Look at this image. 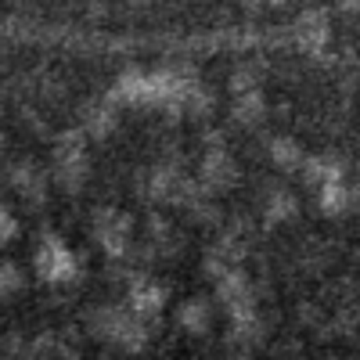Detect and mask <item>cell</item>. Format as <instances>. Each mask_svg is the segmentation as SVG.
I'll use <instances>...</instances> for the list:
<instances>
[{
	"instance_id": "4",
	"label": "cell",
	"mask_w": 360,
	"mask_h": 360,
	"mask_svg": "<svg viewBox=\"0 0 360 360\" xmlns=\"http://www.w3.org/2000/svg\"><path fill=\"white\" fill-rule=\"evenodd\" d=\"M292 37H295V44L303 47L307 54H317L328 44V37H332V29H328V11H321V8L303 11V15L295 18Z\"/></svg>"
},
{
	"instance_id": "2",
	"label": "cell",
	"mask_w": 360,
	"mask_h": 360,
	"mask_svg": "<svg viewBox=\"0 0 360 360\" xmlns=\"http://www.w3.org/2000/svg\"><path fill=\"white\" fill-rule=\"evenodd\" d=\"M94 234H98V242L105 245L108 256H127L130 252V242H134V220L127 213H119V209L105 205L94 213Z\"/></svg>"
},
{
	"instance_id": "12",
	"label": "cell",
	"mask_w": 360,
	"mask_h": 360,
	"mask_svg": "<svg viewBox=\"0 0 360 360\" xmlns=\"http://www.w3.org/2000/svg\"><path fill=\"white\" fill-rule=\"evenodd\" d=\"M115 130V108H112V101H98V105H90L86 108V115H83V134L86 137H108Z\"/></svg>"
},
{
	"instance_id": "19",
	"label": "cell",
	"mask_w": 360,
	"mask_h": 360,
	"mask_svg": "<svg viewBox=\"0 0 360 360\" xmlns=\"http://www.w3.org/2000/svg\"><path fill=\"white\" fill-rule=\"evenodd\" d=\"M259 83H263V65H256V62H245V65H238L231 72V90H234V94L259 90Z\"/></svg>"
},
{
	"instance_id": "11",
	"label": "cell",
	"mask_w": 360,
	"mask_h": 360,
	"mask_svg": "<svg viewBox=\"0 0 360 360\" xmlns=\"http://www.w3.org/2000/svg\"><path fill=\"white\" fill-rule=\"evenodd\" d=\"M108 101H130V105H152V76H123L119 79V86L112 90Z\"/></svg>"
},
{
	"instance_id": "24",
	"label": "cell",
	"mask_w": 360,
	"mask_h": 360,
	"mask_svg": "<svg viewBox=\"0 0 360 360\" xmlns=\"http://www.w3.org/2000/svg\"><path fill=\"white\" fill-rule=\"evenodd\" d=\"M245 8H252V11H256V8H263V0H245Z\"/></svg>"
},
{
	"instance_id": "9",
	"label": "cell",
	"mask_w": 360,
	"mask_h": 360,
	"mask_svg": "<svg viewBox=\"0 0 360 360\" xmlns=\"http://www.w3.org/2000/svg\"><path fill=\"white\" fill-rule=\"evenodd\" d=\"M11 184H15V191H18L25 202H33V205H40V202L47 198V173H44L40 166H15Z\"/></svg>"
},
{
	"instance_id": "7",
	"label": "cell",
	"mask_w": 360,
	"mask_h": 360,
	"mask_svg": "<svg viewBox=\"0 0 360 360\" xmlns=\"http://www.w3.org/2000/svg\"><path fill=\"white\" fill-rule=\"evenodd\" d=\"M299 176H303L307 188H321L328 184V180H342V162L335 155H303V162H299Z\"/></svg>"
},
{
	"instance_id": "17",
	"label": "cell",
	"mask_w": 360,
	"mask_h": 360,
	"mask_svg": "<svg viewBox=\"0 0 360 360\" xmlns=\"http://www.w3.org/2000/svg\"><path fill=\"white\" fill-rule=\"evenodd\" d=\"M270 159H274L278 169L295 173L299 162H303V148H299L292 137H274V141H270Z\"/></svg>"
},
{
	"instance_id": "5",
	"label": "cell",
	"mask_w": 360,
	"mask_h": 360,
	"mask_svg": "<svg viewBox=\"0 0 360 360\" xmlns=\"http://www.w3.org/2000/svg\"><path fill=\"white\" fill-rule=\"evenodd\" d=\"M234 180H238V162L224 152L220 144L209 148L205 159H202V184H209L213 191H220V188H231Z\"/></svg>"
},
{
	"instance_id": "16",
	"label": "cell",
	"mask_w": 360,
	"mask_h": 360,
	"mask_svg": "<svg viewBox=\"0 0 360 360\" xmlns=\"http://www.w3.org/2000/svg\"><path fill=\"white\" fill-rule=\"evenodd\" d=\"M79 278V263H76V256L62 245L54 252V259H51V270H47V278L44 281H51V285H72Z\"/></svg>"
},
{
	"instance_id": "15",
	"label": "cell",
	"mask_w": 360,
	"mask_h": 360,
	"mask_svg": "<svg viewBox=\"0 0 360 360\" xmlns=\"http://www.w3.org/2000/svg\"><path fill=\"white\" fill-rule=\"evenodd\" d=\"M180 324L195 335L209 332V324H213V307H209L205 299H188V303L180 307Z\"/></svg>"
},
{
	"instance_id": "8",
	"label": "cell",
	"mask_w": 360,
	"mask_h": 360,
	"mask_svg": "<svg viewBox=\"0 0 360 360\" xmlns=\"http://www.w3.org/2000/svg\"><path fill=\"white\" fill-rule=\"evenodd\" d=\"M162 303H166V288H162V285H137V288L130 292V314L141 317L144 324H152V321L159 317Z\"/></svg>"
},
{
	"instance_id": "20",
	"label": "cell",
	"mask_w": 360,
	"mask_h": 360,
	"mask_svg": "<svg viewBox=\"0 0 360 360\" xmlns=\"http://www.w3.org/2000/svg\"><path fill=\"white\" fill-rule=\"evenodd\" d=\"M72 356V349H65V342L58 339V335H40L25 346V356Z\"/></svg>"
},
{
	"instance_id": "3",
	"label": "cell",
	"mask_w": 360,
	"mask_h": 360,
	"mask_svg": "<svg viewBox=\"0 0 360 360\" xmlns=\"http://www.w3.org/2000/svg\"><path fill=\"white\" fill-rule=\"evenodd\" d=\"M217 299L227 307L231 317H242V314H252L256 310V295L249 288V278L238 266L224 270V274L217 278Z\"/></svg>"
},
{
	"instance_id": "22",
	"label": "cell",
	"mask_w": 360,
	"mask_h": 360,
	"mask_svg": "<svg viewBox=\"0 0 360 360\" xmlns=\"http://www.w3.org/2000/svg\"><path fill=\"white\" fill-rule=\"evenodd\" d=\"M15 234H18V224H15V217L8 213L4 205H0V245H8Z\"/></svg>"
},
{
	"instance_id": "1",
	"label": "cell",
	"mask_w": 360,
	"mask_h": 360,
	"mask_svg": "<svg viewBox=\"0 0 360 360\" xmlns=\"http://www.w3.org/2000/svg\"><path fill=\"white\" fill-rule=\"evenodd\" d=\"M86 134L69 130L54 141V180L65 191H79L86 184Z\"/></svg>"
},
{
	"instance_id": "14",
	"label": "cell",
	"mask_w": 360,
	"mask_h": 360,
	"mask_svg": "<svg viewBox=\"0 0 360 360\" xmlns=\"http://www.w3.org/2000/svg\"><path fill=\"white\" fill-rule=\"evenodd\" d=\"M180 176L173 166H159V169H152V180H148V195H152L155 202H166V205H173V198H176V188H180Z\"/></svg>"
},
{
	"instance_id": "13",
	"label": "cell",
	"mask_w": 360,
	"mask_h": 360,
	"mask_svg": "<svg viewBox=\"0 0 360 360\" xmlns=\"http://www.w3.org/2000/svg\"><path fill=\"white\" fill-rule=\"evenodd\" d=\"M263 335H266V328H263V321H259V314L252 310V314H242V317H231V339H234V346H259L263 342Z\"/></svg>"
},
{
	"instance_id": "25",
	"label": "cell",
	"mask_w": 360,
	"mask_h": 360,
	"mask_svg": "<svg viewBox=\"0 0 360 360\" xmlns=\"http://www.w3.org/2000/svg\"><path fill=\"white\" fill-rule=\"evenodd\" d=\"M263 4H274L278 8V4H285V0H263Z\"/></svg>"
},
{
	"instance_id": "18",
	"label": "cell",
	"mask_w": 360,
	"mask_h": 360,
	"mask_svg": "<svg viewBox=\"0 0 360 360\" xmlns=\"http://www.w3.org/2000/svg\"><path fill=\"white\" fill-rule=\"evenodd\" d=\"M299 213V202L292 191H274L266 202V224H285V220H295Z\"/></svg>"
},
{
	"instance_id": "10",
	"label": "cell",
	"mask_w": 360,
	"mask_h": 360,
	"mask_svg": "<svg viewBox=\"0 0 360 360\" xmlns=\"http://www.w3.org/2000/svg\"><path fill=\"white\" fill-rule=\"evenodd\" d=\"M238 101H234V123L238 127H259L263 119H266V101H263V94L259 90H245V94H234Z\"/></svg>"
},
{
	"instance_id": "21",
	"label": "cell",
	"mask_w": 360,
	"mask_h": 360,
	"mask_svg": "<svg viewBox=\"0 0 360 360\" xmlns=\"http://www.w3.org/2000/svg\"><path fill=\"white\" fill-rule=\"evenodd\" d=\"M25 278H22V270L15 263H0V299H15L22 292Z\"/></svg>"
},
{
	"instance_id": "6",
	"label": "cell",
	"mask_w": 360,
	"mask_h": 360,
	"mask_svg": "<svg viewBox=\"0 0 360 360\" xmlns=\"http://www.w3.org/2000/svg\"><path fill=\"white\" fill-rule=\"evenodd\" d=\"M321 191V213L324 217H346L356 209V191L346 184V180H328V184L317 188Z\"/></svg>"
},
{
	"instance_id": "23",
	"label": "cell",
	"mask_w": 360,
	"mask_h": 360,
	"mask_svg": "<svg viewBox=\"0 0 360 360\" xmlns=\"http://www.w3.org/2000/svg\"><path fill=\"white\" fill-rule=\"evenodd\" d=\"M335 4H339L342 11H356V8H360V0H335Z\"/></svg>"
}]
</instances>
